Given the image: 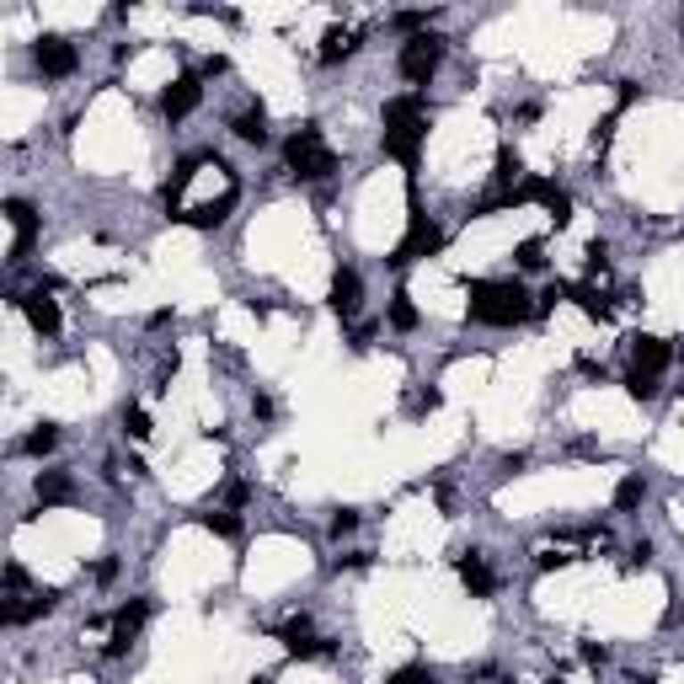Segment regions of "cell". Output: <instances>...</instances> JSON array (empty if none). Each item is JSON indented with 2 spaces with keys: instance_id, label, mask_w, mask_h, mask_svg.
Masks as SVG:
<instances>
[{
  "instance_id": "6da1fadb",
  "label": "cell",
  "mask_w": 684,
  "mask_h": 684,
  "mask_svg": "<svg viewBox=\"0 0 684 684\" xmlns=\"http://www.w3.org/2000/svg\"><path fill=\"white\" fill-rule=\"evenodd\" d=\"M530 310L535 305H530L524 284H514V278H476L471 284V321H482V326H519Z\"/></svg>"
},
{
  "instance_id": "7a4b0ae2",
  "label": "cell",
  "mask_w": 684,
  "mask_h": 684,
  "mask_svg": "<svg viewBox=\"0 0 684 684\" xmlns=\"http://www.w3.org/2000/svg\"><path fill=\"white\" fill-rule=\"evenodd\" d=\"M428 134V112L423 96H396L385 107V155H396L407 171H417V144Z\"/></svg>"
},
{
  "instance_id": "3957f363",
  "label": "cell",
  "mask_w": 684,
  "mask_h": 684,
  "mask_svg": "<svg viewBox=\"0 0 684 684\" xmlns=\"http://www.w3.org/2000/svg\"><path fill=\"white\" fill-rule=\"evenodd\" d=\"M284 161H289V171H294L300 182H321V177H332V171H337V150L326 144V134H321L316 123H305V128H294V134H289Z\"/></svg>"
},
{
  "instance_id": "277c9868",
  "label": "cell",
  "mask_w": 684,
  "mask_h": 684,
  "mask_svg": "<svg viewBox=\"0 0 684 684\" xmlns=\"http://www.w3.org/2000/svg\"><path fill=\"white\" fill-rule=\"evenodd\" d=\"M439 246H444L439 225H433V219L417 209V198H412V225H407V241L396 246V257H391V262H396V268H407V262H417V257H433Z\"/></svg>"
},
{
  "instance_id": "5b68a950",
  "label": "cell",
  "mask_w": 684,
  "mask_h": 684,
  "mask_svg": "<svg viewBox=\"0 0 684 684\" xmlns=\"http://www.w3.org/2000/svg\"><path fill=\"white\" fill-rule=\"evenodd\" d=\"M439 59H444V43H439L433 32H417V37L401 48V75H407V80H417V86H428V80H433V70H439Z\"/></svg>"
},
{
  "instance_id": "8992f818",
  "label": "cell",
  "mask_w": 684,
  "mask_h": 684,
  "mask_svg": "<svg viewBox=\"0 0 684 684\" xmlns=\"http://www.w3.org/2000/svg\"><path fill=\"white\" fill-rule=\"evenodd\" d=\"M32 64H37L48 80H64V75H75L80 54H75V43H64V37H37V43H32Z\"/></svg>"
},
{
  "instance_id": "52a82bcc",
  "label": "cell",
  "mask_w": 684,
  "mask_h": 684,
  "mask_svg": "<svg viewBox=\"0 0 684 684\" xmlns=\"http://www.w3.org/2000/svg\"><path fill=\"white\" fill-rule=\"evenodd\" d=\"M144 621H150V605L144 599H134V605H123L118 615H112V637H107V653L112 658H123L134 642H139V631H144Z\"/></svg>"
},
{
  "instance_id": "ba28073f",
  "label": "cell",
  "mask_w": 684,
  "mask_h": 684,
  "mask_svg": "<svg viewBox=\"0 0 684 684\" xmlns=\"http://www.w3.org/2000/svg\"><path fill=\"white\" fill-rule=\"evenodd\" d=\"M198 102H203V86H198V75H177V80L161 91V112H166V118H187Z\"/></svg>"
},
{
  "instance_id": "9c48e42d",
  "label": "cell",
  "mask_w": 684,
  "mask_h": 684,
  "mask_svg": "<svg viewBox=\"0 0 684 684\" xmlns=\"http://www.w3.org/2000/svg\"><path fill=\"white\" fill-rule=\"evenodd\" d=\"M5 219H11V262H21L27 246H32V235H37V214H32V203L11 198L5 203Z\"/></svg>"
},
{
  "instance_id": "30bf717a",
  "label": "cell",
  "mask_w": 684,
  "mask_h": 684,
  "mask_svg": "<svg viewBox=\"0 0 684 684\" xmlns=\"http://www.w3.org/2000/svg\"><path fill=\"white\" fill-rule=\"evenodd\" d=\"M21 316H27V326H32L37 337H54V332H59V305H54V294H48V289L21 294Z\"/></svg>"
},
{
  "instance_id": "8fae6325",
  "label": "cell",
  "mask_w": 684,
  "mask_h": 684,
  "mask_svg": "<svg viewBox=\"0 0 684 684\" xmlns=\"http://www.w3.org/2000/svg\"><path fill=\"white\" fill-rule=\"evenodd\" d=\"M358 300H364V278H358L353 268H337V273H332V310H337L342 321H353V316H358Z\"/></svg>"
},
{
  "instance_id": "7c38bea8",
  "label": "cell",
  "mask_w": 684,
  "mask_h": 684,
  "mask_svg": "<svg viewBox=\"0 0 684 684\" xmlns=\"http://www.w3.org/2000/svg\"><path fill=\"white\" fill-rule=\"evenodd\" d=\"M455 573H460V583L476 594V599H487L492 589H498V578H492V567H487V556H476V551H466L460 562H455Z\"/></svg>"
},
{
  "instance_id": "4fadbf2b",
  "label": "cell",
  "mask_w": 684,
  "mask_h": 684,
  "mask_svg": "<svg viewBox=\"0 0 684 684\" xmlns=\"http://www.w3.org/2000/svg\"><path fill=\"white\" fill-rule=\"evenodd\" d=\"M631 358H637L642 375H658V369L674 358V348H669L663 337H647V332H642V337H631Z\"/></svg>"
},
{
  "instance_id": "5bb4252c",
  "label": "cell",
  "mask_w": 684,
  "mask_h": 684,
  "mask_svg": "<svg viewBox=\"0 0 684 684\" xmlns=\"http://www.w3.org/2000/svg\"><path fill=\"white\" fill-rule=\"evenodd\" d=\"M230 203H235V193H225L219 203H198V209H177V219H182V225H198V230H214V225H225V214H230Z\"/></svg>"
},
{
  "instance_id": "9a60e30c",
  "label": "cell",
  "mask_w": 684,
  "mask_h": 684,
  "mask_svg": "<svg viewBox=\"0 0 684 684\" xmlns=\"http://www.w3.org/2000/svg\"><path fill=\"white\" fill-rule=\"evenodd\" d=\"M358 48V27H326V37H321V64H337V59H348Z\"/></svg>"
},
{
  "instance_id": "2e32d148",
  "label": "cell",
  "mask_w": 684,
  "mask_h": 684,
  "mask_svg": "<svg viewBox=\"0 0 684 684\" xmlns=\"http://www.w3.org/2000/svg\"><path fill=\"white\" fill-rule=\"evenodd\" d=\"M32 492H37V503L48 508V503H70V498H75V482H70L64 471H43V476L32 482Z\"/></svg>"
},
{
  "instance_id": "e0dca14e",
  "label": "cell",
  "mask_w": 684,
  "mask_h": 684,
  "mask_svg": "<svg viewBox=\"0 0 684 684\" xmlns=\"http://www.w3.org/2000/svg\"><path fill=\"white\" fill-rule=\"evenodd\" d=\"M230 134H235V139H246V144H262V139H268V112H262V107L235 112V118H230Z\"/></svg>"
},
{
  "instance_id": "ac0fdd59",
  "label": "cell",
  "mask_w": 684,
  "mask_h": 684,
  "mask_svg": "<svg viewBox=\"0 0 684 684\" xmlns=\"http://www.w3.org/2000/svg\"><path fill=\"white\" fill-rule=\"evenodd\" d=\"M567 300H578V310H583V316H594V321H610V300H605L594 284H573V289H567Z\"/></svg>"
},
{
  "instance_id": "d6986e66",
  "label": "cell",
  "mask_w": 684,
  "mask_h": 684,
  "mask_svg": "<svg viewBox=\"0 0 684 684\" xmlns=\"http://www.w3.org/2000/svg\"><path fill=\"white\" fill-rule=\"evenodd\" d=\"M391 326H396V332H412V326H417V305H412V294H407V289L391 300Z\"/></svg>"
},
{
  "instance_id": "ffe728a7",
  "label": "cell",
  "mask_w": 684,
  "mask_h": 684,
  "mask_svg": "<svg viewBox=\"0 0 684 684\" xmlns=\"http://www.w3.org/2000/svg\"><path fill=\"white\" fill-rule=\"evenodd\" d=\"M54 444H59V428H54V423H37V428L21 439V449H27V455H48Z\"/></svg>"
},
{
  "instance_id": "44dd1931",
  "label": "cell",
  "mask_w": 684,
  "mask_h": 684,
  "mask_svg": "<svg viewBox=\"0 0 684 684\" xmlns=\"http://www.w3.org/2000/svg\"><path fill=\"white\" fill-rule=\"evenodd\" d=\"M642 498H647V482H642V476H626V482L615 487V508H621V514H631Z\"/></svg>"
},
{
  "instance_id": "7402d4cb",
  "label": "cell",
  "mask_w": 684,
  "mask_h": 684,
  "mask_svg": "<svg viewBox=\"0 0 684 684\" xmlns=\"http://www.w3.org/2000/svg\"><path fill=\"white\" fill-rule=\"evenodd\" d=\"M626 391H631L637 401H653V396H658V375H642V369H631V375H626Z\"/></svg>"
},
{
  "instance_id": "603a6c76",
  "label": "cell",
  "mask_w": 684,
  "mask_h": 684,
  "mask_svg": "<svg viewBox=\"0 0 684 684\" xmlns=\"http://www.w3.org/2000/svg\"><path fill=\"white\" fill-rule=\"evenodd\" d=\"M198 524H203L209 535H225V540L241 535V519H230V514H198Z\"/></svg>"
},
{
  "instance_id": "cb8c5ba5",
  "label": "cell",
  "mask_w": 684,
  "mask_h": 684,
  "mask_svg": "<svg viewBox=\"0 0 684 684\" xmlns=\"http://www.w3.org/2000/svg\"><path fill=\"white\" fill-rule=\"evenodd\" d=\"M519 268L524 273H540L546 268V246L540 241H519Z\"/></svg>"
},
{
  "instance_id": "d4e9b609",
  "label": "cell",
  "mask_w": 684,
  "mask_h": 684,
  "mask_svg": "<svg viewBox=\"0 0 684 684\" xmlns=\"http://www.w3.org/2000/svg\"><path fill=\"white\" fill-rule=\"evenodd\" d=\"M123 433H128V439H150V417H144V407H123Z\"/></svg>"
},
{
  "instance_id": "484cf974",
  "label": "cell",
  "mask_w": 684,
  "mask_h": 684,
  "mask_svg": "<svg viewBox=\"0 0 684 684\" xmlns=\"http://www.w3.org/2000/svg\"><path fill=\"white\" fill-rule=\"evenodd\" d=\"M353 530H358V508H337V514H332V535L342 540V535H353Z\"/></svg>"
},
{
  "instance_id": "4316f807",
  "label": "cell",
  "mask_w": 684,
  "mask_h": 684,
  "mask_svg": "<svg viewBox=\"0 0 684 684\" xmlns=\"http://www.w3.org/2000/svg\"><path fill=\"white\" fill-rule=\"evenodd\" d=\"M391 684H439V680H433V669H423V663H412V669H401V674H391Z\"/></svg>"
},
{
  "instance_id": "83f0119b",
  "label": "cell",
  "mask_w": 684,
  "mask_h": 684,
  "mask_svg": "<svg viewBox=\"0 0 684 684\" xmlns=\"http://www.w3.org/2000/svg\"><path fill=\"white\" fill-rule=\"evenodd\" d=\"M519 171H524V166H519V155H514V150H503V155H498V182H519Z\"/></svg>"
},
{
  "instance_id": "f1b7e54d",
  "label": "cell",
  "mask_w": 684,
  "mask_h": 684,
  "mask_svg": "<svg viewBox=\"0 0 684 684\" xmlns=\"http://www.w3.org/2000/svg\"><path fill=\"white\" fill-rule=\"evenodd\" d=\"M246 498H251V487H246V482H230V487H225V503H230V508H241Z\"/></svg>"
},
{
  "instance_id": "f546056e",
  "label": "cell",
  "mask_w": 684,
  "mask_h": 684,
  "mask_svg": "<svg viewBox=\"0 0 684 684\" xmlns=\"http://www.w3.org/2000/svg\"><path fill=\"white\" fill-rule=\"evenodd\" d=\"M647 562H653V546H647V540H637V546H631V567H647Z\"/></svg>"
},
{
  "instance_id": "4dcf8cb0",
  "label": "cell",
  "mask_w": 684,
  "mask_h": 684,
  "mask_svg": "<svg viewBox=\"0 0 684 684\" xmlns=\"http://www.w3.org/2000/svg\"><path fill=\"white\" fill-rule=\"evenodd\" d=\"M225 70H230V64H225L219 54H209V59H203V75H225Z\"/></svg>"
},
{
  "instance_id": "1f68e13d",
  "label": "cell",
  "mask_w": 684,
  "mask_h": 684,
  "mask_svg": "<svg viewBox=\"0 0 684 684\" xmlns=\"http://www.w3.org/2000/svg\"><path fill=\"white\" fill-rule=\"evenodd\" d=\"M605 658H610L605 647H594V642H583V663H605Z\"/></svg>"
}]
</instances>
